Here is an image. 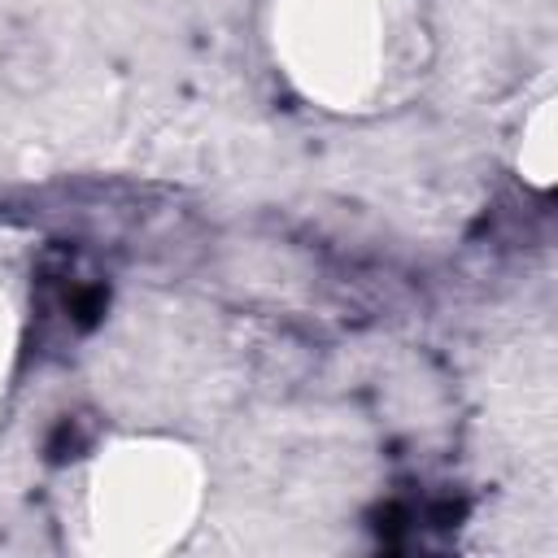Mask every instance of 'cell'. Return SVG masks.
Instances as JSON below:
<instances>
[{
  "label": "cell",
  "mask_w": 558,
  "mask_h": 558,
  "mask_svg": "<svg viewBox=\"0 0 558 558\" xmlns=\"http://www.w3.org/2000/svg\"><path fill=\"white\" fill-rule=\"evenodd\" d=\"M87 436H92V427H83V418H61L57 423V432H52V440H48V453L52 458H65V453H74V449H83L87 445Z\"/></svg>",
  "instance_id": "cell-1"
}]
</instances>
